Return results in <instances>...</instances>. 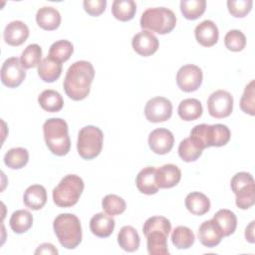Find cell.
I'll use <instances>...</instances> for the list:
<instances>
[{
  "mask_svg": "<svg viewBox=\"0 0 255 255\" xmlns=\"http://www.w3.org/2000/svg\"><path fill=\"white\" fill-rule=\"evenodd\" d=\"M85 11L91 16H100L107 6L106 0H85L83 2Z\"/></svg>",
  "mask_w": 255,
  "mask_h": 255,
  "instance_id": "42",
  "label": "cell"
},
{
  "mask_svg": "<svg viewBox=\"0 0 255 255\" xmlns=\"http://www.w3.org/2000/svg\"><path fill=\"white\" fill-rule=\"evenodd\" d=\"M36 21L42 29L47 31H53L60 26L61 15L56 8L44 6L37 11Z\"/></svg>",
  "mask_w": 255,
  "mask_h": 255,
  "instance_id": "22",
  "label": "cell"
},
{
  "mask_svg": "<svg viewBox=\"0 0 255 255\" xmlns=\"http://www.w3.org/2000/svg\"><path fill=\"white\" fill-rule=\"evenodd\" d=\"M83 190V179L77 174H68L53 189V201L59 207H72L78 202Z\"/></svg>",
  "mask_w": 255,
  "mask_h": 255,
  "instance_id": "7",
  "label": "cell"
},
{
  "mask_svg": "<svg viewBox=\"0 0 255 255\" xmlns=\"http://www.w3.org/2000/svg\"><path fill=\"white\" fill-rule=\"evenodd\" d=\"M103 131L95 126H86L82 128L78 134L77 149L80 156L90 160L97 157L103 148Z\"/></svg>",
  "mask_w": 255,
  "mask_h": 255,
  "instance_id": "8",
  "label": "cell"
},
{
  "mask_svg": "<svg viewBox=\"0 0 255 255\" xmlns=\"http://www.w3.org/2000/svg\"><path fill=\"white\" fill-rule=\"evenodd\" d=\"M230 186L236 195V205L241 209H248L255 203V183L249 172L240 171L231 178Z\"/></svg>",
  "mask_w": 255,
  "mask_h": 255,
  "instance_id": "9",
  "label": "cell"
},
{
  "mask_svg": "<svg viewBox=\"0 0 255 255\" xmlns=\"http://www.w3.org/2000/svg\"><path fill=\"white\" fill-rule=\"evenodd\" d=\"M241 110L250 116L255 115V81L252 80L244 90L240 100Z\"/></svg>",
  "mask_w": 255,
  "mask_h": 255,
  "instance_id": "40",
  "label": "cell"
},
{
  "mask_svg": "<svg viewBox=\"0 0 255 255\" xmlns=\"http://www.w3.org/2000/svg\"><path fill=\"white\" fill-rule=\"evenodd\" d=\"M116 221L108 213L99 212L90 220V229L92 233L101 238L109 237L115 229Z\"/></svg>",
  "mask_w": 255,
  "mask_h": 255,
  "instance_id": "20",
  "label": "cell"
},
{
  "mask_svg": "<svg viewBox=\"0 0 255 255\" xmlns=\"http://www.w3.org/2000/svg\"><path fill=\"white\" fill-rule=\"evenodd\" d=\"M62 73V63L47 57L41 61L38 66V75L46 83H53L59 79Z\"/></svg>",
  "mask_w": 255,
  "mask_h": 255,
  "instance_id": "24",
  "label": "cell"
},
{
  "mask_svg": "<svg viewBox=\"0 0 255 255\" xmlns=\"http://www.w3.org/2000/svg\"><path fill=\"white\" fill-rule=\"evenodd\" d=\"M181 179V171L172 163L163 164L155 169V180L159 188H171Z\"/></svg>",
  "mask_w": 255,
  "mask_h": 255,
  "instance_id": "17",
  "label": "cell"
},
{
  "mask_svg": "<svg viewBox=\"0 0 255 255\" xmlns=\"http://www.w3.org/2000/svg\"><path fill=\"white\" fill-rule=\"evenodd\" d=\"M197 235L200 243L208 248L218 245L223 237L219 226L213 219L202 222L198 228Z\"/></svg>",
  "mask_w": 255,
  "mask_h": 255,
  "instance_id": "16",
  "label": "cell"
},
{
  "mask_svg": "<svg viewBox=\"0 0 255 255\" xmlns=\"http://www.w3.org/2000/svg\"><path fill=\"white\" fill-rule=\"evenodd\" d=\"M136 11V4L133 0H115L112 5L113 16L123 22L133 18Z\"/></svg>",
  "mask_w": 255,
  "mask_h": 255,
  "instance_id": "31",
  "label": "cell"
},
{
  "mask_svg": "<svg viewBox=\"0 0 255 255\" xmlns=\"http://www.w3.org/2000/svg\"><path fill=\"white\" fill-rule=\"evenodd\" d=\"M155 169L153 166H146L137 173L135 185L141 193L151 195L158 191L159 187L155 180Z\"/></svg>",
  "mask_w": 255,
  "mask_h": 255,
  "instance_id": "21",
  "label": "cell"
},
{
  "mask_svg": "<svg viewBox=\"0 0 255 255\" xmlns=\"http://www.w3.org/2000/svg\"><path fill=\"white\" fill-rule=\"evenodd\" d=\"M131 46L138 55L148 57L157 51L159 42L150 31L142 30L132 37Z\"/></svg>",
  "mask_w": 255,
  "mask_h": 255,
  "instance_id": "15",
  "label": "cell"
},
{
  "mask_svg": "<svg viewBox=\"0 0 255 255\" xmlns=\"http://www.w3.org/2000/svg\"><path fill=\"white\" fill-rule=\"evenodd\" d=\"M217 225L219 226L223 237L229 236L234 233L237 226V217L229 209H220L218 210L213 218H212Z\"/></svg>",
  "mask_w": 255,
  "mask_h": 255,
  "instance_id": "28",
  "label": "cell"
},
{
  "mask_svg": "<svg viewBox=\"0 0 255 255\" xmlns=\"http://www.w3.org/2000/svg\"><path fill=\"white\" fill-rule=\"evenodd\" d=\"M184 203L189 212L198 216L207 213L210 209L209 198L205 194L198 191L188 193L185 197Z\"/></svg>",
  "mask_w": 255,
  "mask_h": 255,
  "instance_id": "25",
  "label": "cell"
},
{
  "mask_svg": "<svg viewBox=\"0 0 255 255\" xmlns=\"http://www.w3.org/2000/svg\"><path fill=\"white\" fill-rule=\"evenodd\" d=\"M95 77L93 65L88 61H77L72 64L64 79L66 95L74 100L81 101L88 97Z\"/></svg>",
  "mask_w": 255,
  "mask_h": 255,
  "instance_id": "1",
  "label": "cell"
},
{
  "mask_svg": "<svg viewBox=\"0 0 255 255\" xmlns=\"http://www.w3.org/2000/svg\"><path fill=\"white\" fill-rule=\"evenodd\" d=\"M42 58V49L38 44L28 45L22 52L20 62L24 69H31L39 66Z\"/></svg>",
  "mask_w": 255,
  "mask_h": 255,
  "instance_id": "35",
  "label": "cell"
},
{
  "mask_svg": "<svg viewBox=\"0 0 255 255\" xmlns=\"http://www.w3.org/2000/svg\"><path fill=\"white\" fill-rule=\"evenodd\" d=\"M144 115L148 122L162 123L170 119L172 104L164 97H155L147 101L144 107Z\"/></svg>",
  "mask_w": 255,
  "mask_h": 255,
  "instance_id": "12",
  "label": "cell"
},
{
  "mask_svg": "<svg viewBox=\"0 0 255 255\" xmlns=\"http://www.w3.org/2000/svg\"><path fill=\"white\" fill-rule=\"evenodd\" d=\"M102 206L106 213L111 216L122 214L127 207L126 201L119 195L108 194L102 200Z\"/></svg>",
  "mask_w": 255,
  "mask_h": 255,
  "instance_id": "38",
  "label": "cell"
},
{
  "mask_svg": "<svg viewBox=\"0 0 255 255\" xmlns=\"http://www.w3.org/2000/svg\"><path fill=\"white\" fill-rule=\"evenodd\" d=\"M202 79L203 74L201 69L192 64L180 67L176 74V84L178 88L185 93L196 91L201 86Z\"/></svg>",
  "mask_w": 255,
  "mask_h": 255,
  "instance_id": "11",
  "label": "cell"
},
{
  "mask_svg": "<svg viewBox=\"0 0 255 255\" xmlns=\"http://www.w3.org/2000/svg\"><path fill=\"white\" fill-rule=\"evenodd\" d=\"M53 228L59 242L67 249L76 248L82 241L81 222L75 214H59L54 220Z\"/></svg>",
  "mask_w": 255,
  "mask_h": 255,
  "instance_id": "5",
  "label": "cell"
},
{
  "mask_svg": "<svg viewBox=\"0 0 255 255\" xmlns=\"http://www.w3.org/2000/svg\"><path fill=\"white\" fill-rule=\"evenodd\" d=\"M203 108L197 99H185L180 102L177 113L180 119L186 122L197 120L201 117Z\"/></svg>",
  "mask_w": 255,
  "mask_h": 255,
  "instance_id": "29",
  "label": "cell"
},
{
  "mask_svg": "<svg viewBox=\"0 0 255 255\" xmlns=\"http://www.w3.org/2000/svg\"><path fill=\"white\" fill-rule=\"evenodd\" d=\"M196 41L203 47H211L218 41L219 32L215 23L211 20H204L194 30Z\"/></svg>",
  "mask_w": 255,
  "mask_h": 255,
  "instance_id": "19",
  "label": "cell"
},
{
  "mask_svg": "<svg viewBox=\"0 0 255 255\" xmlns=\"http://www.w3.org/2000/svg\"><path fill=\"white\" fill-rule=\"evenodd\" d=\"M254 225H255V221H251L250 224L246 227L245 230V238L247 241H249L250 243H254Z\"/></svg>",
  "mask_w": 255,
  "mask_h": 255,
  "instance_id": "44",
  "label": "cell"
},
{
  "mask_svg": "<svg viewBox=\"0 0 255 255\" xmlns=\"http://www.w3.org/2000/svg\"><path fill=\"white\" fill-rule=\"evenodd\" d=\"M9 224L15 233L22 234L27 232L32 227L33 216L28 210L19 209L12 213Z\"/></svg>",
  "mask_w": 255,
  "mask_h": 255,
  "instance_id": "30",
  "label": "cell"
},
{
  "mask_svg": "<svg viewBox=\"0 0 255 255\" xmlns=\"http://www.w3.org/2000/svg\"><path fill=\"white\" fill-rule=\"evenodd\" d=\"M202 154V149L199 148L190 137H185L178 145V155L186 162L195 161Z\"/></svg>",
  "mask_w": 255,
  "mask_h": 255,
  "instance_id": "37",
  "label": "cell"
},
{
  "mask_svg": "<svg viewBox=\"0 0 255 255\" xmlns=\"http://www.w3.org/2000/svg\"><path fill=\"white\" fill-rule=\"evenodd\" d=\"M43 133L50 151L58 156L66 155L71 148L67 123L60 118H51L43 125Z\"/></svg>",
  "mask_w": 255,
  "mask_h": 255,
  "instance_id": "3",
  "label": "cell"
},
{
  "mask_svg": "<svg viewBox=\"0 0 255 255\" xmlns=\"http://www.w3.org/2000/svg\"><path fill=\"white\" fill-rule=\"evenodd\" d=\"M29 160V152L24 147L10 148L4 155V163L11 169L24 167Z\"/></svg>",
  "mask_w": 255,
  "mask_h": 255,
  "instance_id": "32",
  "label": "cell"
},
{
  "mask_svg": "<svg viewBox=\"0 0 255 255\" xmlns=\"http://www.w3.org/2000/svg\"><path fill=\"white\" fill-rule=\"evenodd\" d=\"M38 103L43 110L57 113L64 107V100L60 93L55 90H45L38 97Z\"/></svg>",
  "mask_w": 255,
  "mask_h": 255,
  "instance_id": "27",
  "label": "cell"
},
{
  "mask_svg": "<svg viewBox=\"0 0 255 255\" xmlns=\"http://www.w3.org/2000/svg\"><path fill=\"white\" fill-rule=\"evenodd\" d=\"M35 254H58V250L51 243L41 244L35 251Z\"/></svg>",
  "mask_w": 255,
  "mask_h": 255,
  "instance_id": "43",
  "label": "cell"
},
{
  "mask_svg": "<svg viewBox=\"0 0 255 255\" xmlns=\"http://www.w3.org/2000/svg\"><path fill=\"white\" fill-rule=\"evenodd\" d=\"M205 0H181L180 11L182 15L188 20H196L205 11Z\"/></svg>",
  "mask_w": 255,
  "mask_h": 255,
  "instance_id": "34",
  "label": "cell"
},
{
  "mask_svg": "<svg viewBox=\"0 0 255 255\" xmlns=\"http://www.w3.org/2000/svg\"><path fill=\"white\" fill-rule=\"evenodd\" d=\"M140 27L160 35L170 33L176 25V16L168 8H147L140 17Z\"/></svg>",
  "mask_w": 255,
  "mask_h": 255,
  "instance_id": "6",
  "label": "cell"
},
{
  "mask_svg": "<svg viewBox=\"0 0 255 255\" xmlns=\"http://www.w3.org/2000/svg\"><path fill=\"white\" fill-rule=\"evenodd\" d=\"M171 231V223L164 216H151L144 222L142 232L146 237L149 255H168L167 237Z\"/></svg>",
  "mask_w": 255,
  "mask_h": 255,
  "instance_id": "2",
  "label": "cell"
},
{
  "mask_svg": "<svg viewBox=\"0 0 255 255\" xmlns=\"http://www.w3.org/2000/svg\"><path fill=\"white\" fill-rule=\"evenodd\" d=\"M29 37L28 26L19 20L10 22L4 29L3 38L5 43L10 46H20Z\"/></svg>",
  "mask_w": 255,
  "mask_h": 255,
  "instance_id": "18",
  "label": "cell"
},
{
  "mask_svg": "<svg viewBox=\"0 0 255 255\" xmlns=\"http://www.w3.org/2000/svg\"><path fill=\"white\" fill-rule=\"evenodd\" d=\"M252 0H228L227 8L229 13L236 17L242 18L246 16L252 9Z\"/></svg>",
  "mask_w": 255,
  "mask_h": 255,
  "instance_id": "41",
  "label": "cell"
},
{
  "mask_svg": "<svg viewBox=\"0 0 255 255\" xmlns=\"http://www.w3.org/2000/svg\"><path fill=\"white\" fill-rule=\"evenodd\" d=\"M23 200L25 205L32 210H39L47 202V191L43 185L33 184L29 186L24 193Z\"/></svg>",
  "mask_w": 255,
  "mask_h": 255,
  "instance_id": "23",
  "label": "cell"
},
{
  "mask_svg": "<svg viewBox=\"0 0 255 255\" xmlns=\"http://www.w3.org/2000/svg\"><path fill=\"white\" fill-rule=\"evenodd\" d=\"M25 77L26 72L20 59L11 57L5 60L1 67V82L4 86L8 88H17L22 84Z\"/></svg>",
  "mask_w": 255,
  "mask_h": 255,
  "instance_id": "13",
  "label": "cell"
},
{
  "mask_svg": "<svg viewBox=\"0 0 255 255\" xmlns=\"http://www.w3.org/2000/svg\"><path fill=\"white\" fill-rule=\"evenodd\" d=\"M193 231L186 226H177L171 234V242L177 249H187L194 243Z\"/></svg>",
  "mask_w": 255,
  "mask_h": 255,
  "instance_id": "33",
  "label": "cell"
},
{
  "mask_svg": "<svg viewBox=\"0 0 255 255\" xmlns=\"http://www.w3.org/2000/svg\"><path fill=\"white\" fill-rule=\"evenodd\" d=\"M74 52L73 44L68 40H59L53 43L49 50V57L63 63L70 59Z\"/></svg>",
  "mask_w": 255,
  "mask_h": 255,
  "instance_id": "36",
  "label": "cell"
},
{
  "mask_svg": "<svg viewBox=\"0 0 255 255\" xmlns=\"http://www.w3.org/2000/svg\"><path fill=\"white\" fill-rule=\"evenodd\" d=\"M231 133L227 126L222 124L196 125L190 131V138L202 150L209 146H223L230 139Z\"/></svg>",
  "mask_w": 255,
  "mask_h": 255,
  "instance_id": "4",
  "label": "cell"
},
{
  "mask_svg": "<svg viewBox=\"0 0 255 255\" xmlns=\"http://www.w3.org/2000/svg\"><path fill=\"white\" fill-rule=\"evenodd\" d=\"M140 238L135 230L130 225L123 226L118 234V243L120 247L127 252H134L139 247Z\"/></svg>",
  "mask_w": 255,
  "mask_h": 255,
  "instance_id": "26",
  "label": "cell"
},
{
  "mask_svg": "<svg viewBox=\"0 0 255 255\" xmlns=\"http://www.w3.org/2000/svg\"><path fill=\"white\" fill-rule=\"evenodd\" d=\"M207 110L209 115L215 119L229 117L233 110V97L227 91L217 90L209 96Z\"/></svg>",
  "mask_w": 255,
  "mask_h": 255,
  "instance_id": "10",
  "label": "cell"
},
{
  "mask_svg": "<svg viewBox=\"0 0 255 255\" xmlns=\"http://www.w3.org/2000/svg\"><path fill=\"white\" fill-rule=\"evenodd\" d=\"M174 143L172 132L166 128H155L148 135L149 148L156 154L168 153Z\"/></svg>",
  "mask_w": 255,
  "mask_h": 255,
  "instance_id": "14",
  "label": "cell"
},
{
  "mask_svg": "<svg viewBox=\"0 0 255 255\" xmlns=\"http://www.w3.org/2000/svg\"><path fill=\"white\" fill-rule=\"evenodd\" d=\"M225 47L233 52L242 51L246 46V37L240 30H230L224 37Z\"/></svg>",
  "mask_w": 255,
  "mask_h": 255,
  "instance_id": "39",
  "label": "cell"
}]
</instances>
